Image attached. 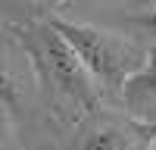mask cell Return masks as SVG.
<instances>
[{
	"label": "cell",
	"instance_id": "2",
	"mask_svg": "<svg viewBox=\"0 0 156 150\" xmlns=\"http://www.w3.org/2000/svg\"><path fill=\"white\" fill-rule=\"evenodd\" d=\"M22 44L28 50V56L34 59L37 72L47 84H53L56 91L72 97L81 106H94L97 103V91H94V78L87 75L81 66L78 53L69 47V41L62 38L53 25H34V28L22 31Z\"/></svg>",
	"mask_w": 156,
	"mask_h": 150
},
{
	"label": "cell",
	"instance_id": "5",
	"mask_svg": "<svg viewBox=\"0 0 156 150\" xmlns=\"http://www.w3.org/2000/svg\"><path fill=\"white\" fill-rule=\"evenodd\" d=\"M0 106L16 109L19 106V81L9 75V69L0 66Z\"/></svg>",
	"mask_w": 156,
	"mask_h": 150
},
{
	"label": "cell",
	"instance_id": "4",
	"mask_svg": "<svg viewBox=\"0 0 156 150\" xmlns=\"http://www.w3.org/2000/svg\"><path fill=\"white\" fill-rule=\"evenodd\" d=\"M69 150H150V128L137 122H100L87 128Z\"/></svg>",
	"mask_w": 156,
	"mask_h": 150
},
{
	"label": "cell",
	"instance_id": "6",
	"mask_svg": "<svg viewBox=\"0 0 156 150\" xmlns=\"http://www.w3.org/2000/svg\"><path fill=\"white\" fill-rule=\"evenodd\" d=\"M137 22L144 25V28H150V31H156V9H150V12H144V16H137Z\"/></svg>",
	"mask_w": 156,
	"mask_h": 150
},
{
	"label": "cell",
	"instance_id": "1",
	"mask_svg": "<svg viewBox=\"0 0 156 150\" xmlns=\"http://www.w3.org/2000/svg\"><path fill=\"white\" fill-rule=\"evenodd\" d=\"M50 25L69 41V47L78 53L87 75L100 84L125 88V81L144 66L147 53H140L137 44L125 41L115 31H103L97 25L69 22V19H50Z\"/></svg>",
	"mask_w": 156,
	"mask_h": 150
},
{
	"label": "cell",
	"instance_id": "3",
	"mask_svg": "<svg viewBox=\"0 0 156 150\" xmlns=\"http://www.w3.org/2000/svg\"><path fill=\"white\" fill-rule=\"evenodd\" d=\"M131 122L156 131V44L147 50V59L122 88Z\"/></svg>",
	"mask_w": 156,
	"mask_h": 150
}]
</instances>
